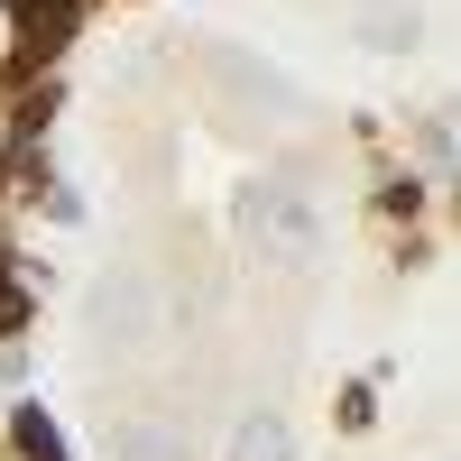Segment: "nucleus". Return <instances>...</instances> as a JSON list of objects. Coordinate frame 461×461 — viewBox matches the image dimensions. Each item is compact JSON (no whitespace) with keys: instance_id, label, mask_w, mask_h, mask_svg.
Returning <instances> with one entry per match:
<instances>
[{"instance_id":"1","label":"nucleus","mask_w":461,"mask_h":461,"mask_svg":"<svg viewBox=\"0 0 461 461\" xmlns=\"http://www.w3.org/2000/svg\"><path fill=\"white\" fill-rule=\"evenodd\" d=\"M240 230L258 240V258H277V267H314V258H323V212H314V194L286 185V176H267V185L240 194Z\"/></svg>"},{"instance_id":"2","label":"nucleus","mask_w":461,"mask_h":461,"mask_svg":"<svg viewBox=\"0 0 461 461\" xmlns=\"http://www.w3.org/2000/svg\"><path fill=\"white\" fill-rule=\"evenodd\" d=\"M111 461H185V425L158 406H130L111 415Z\"/></svg>"},{"instance_id":"3","label":"nucleus","mask_w":461,"mask_h":461,"mask_svg":"<svg viewBox=\"0 0 461 461\" xmlns=\"http://www.w3.org/2000/svg\"><path fill=\"white\" fill-rule=\"evenodd\" d=\"M93 323H102V341H148V332H158V314H148V277H139V267H121V277L93 295Z\"/></svg>"},{"instance_id":"4","label":"nucleus","mask_w":461,"mask_h":461,"mask_svg":"<svg viewBox=\"0 0 461 461\" xmlns=\"http://www.w3.org/2000/svg\"><path fill=\"white\" fill-rule=\"evenodd\" d=\"M10 28H19V56L47 65L65 37H74V0H10Z\"/></svg>"},{"instance_id":"5","label":"nucleus","mask_w":461,"mask_h":461,"mask_svg":"<svg viewBox=\"0 0 461 461\" xmlns=\"http://www.w3.org/2000/svg\"><path fill=\"white\" fill-rule=\"evenodd\" d=\"M230 461H295V443H286V425L277 415H240V425H230Z\"/></svg>"},{"instance_id":"6","label":"nucleus","mask_w":461,"mask_h":461,"mask_svg":"<svg viewBox=\"0 0 461 461\" xmlns=\"http://www.w3.org/2000/svg\"><path fill=\"white\" fill-rule=\"evenodd\" d=\"M360 28H369V47H415V10H397V0H369Z\"/></svg>"},{"instance_id":"7","label":"nucleus","mask_w":461,"mask_h":461,"mask_svg":"<svg viewBox=\"0 0 461 461\" xmlns=\"http://www.w3.org/2000/svg\"><path fill=\"white\" fill-rule=\"evenodd\" d=\"M19 443H28V461H65V443H56V425L37 406H19Z\"/></svg>"},{"instance_id":"8","label":"nucleus","mask_w":461,"mask_h":461,"mask_svg":"<svg viewBox=\"0 0 461 461\" xmlns=\"http://www.w3.org/2000/svg\"><path fill=\"white\" fill-rule=\"evenodd\" d=\"M19 323H28V295H19V286H0V332H19Z\"/></svg>"}]
</instances>
